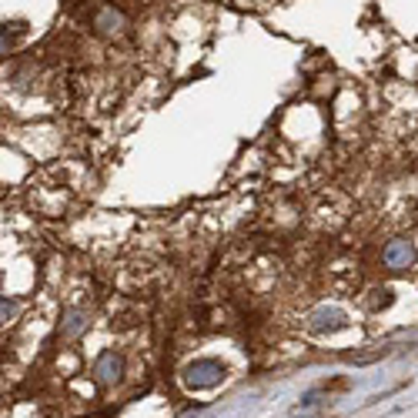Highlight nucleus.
I'll use <instances>...</instances> for the list:
<instances>
[{
	"instance_id": "f257e3e1",
	"label": "nucleus",
	"mask_w": 418,
	"mask_h": 418,
	"mask_svg": "<svg viewBox=\"0 0 418 418\" xmlns=\"http://www.w3.org/2000/svg\"><path fill=\"white\" fill-rule=\"evenodd\" d=\"M218 375H221V368L214 362H201V365L191 368V382L194 385H211V382H218Z\"/></svg>"
},
{
	"instance_id": "7ed1b4c3",
	"label": "nucleus",
	"mask_w": 418,
	"mask_h": 418,
	"mask_svg": "<svg viewBox=\"0 0 418 418\" xmlns=\"http://www.w3.org/2000/svg\"><path fill=\"white\" fill-rule=\"evenodd\" d=\"M97 371H101V378H104V382H114V378H117V371H121V358L107 351L104 358H101V365H97Z\"/></svg>"
},
{
	"instance_id": "f03ea898",
	"label": "nucleus",
	"mask_w": 418,
	"mask_h": 418,
	"mask_svg": "<svg viewBox=\"0 0 418 418\" xmlns=\"http://www.w3.org/2000/svg\"><path fill=\"white\" fill-rule=\"evenodd\" d=\"M408 258H412L408 241H395V244H388V251H385V262L388 264H405Z\"/></svg>"
}]
</instances>
